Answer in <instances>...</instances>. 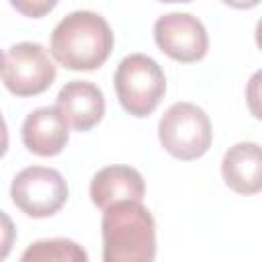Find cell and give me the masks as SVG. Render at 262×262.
Returning <instances> with one entry per match:
<instances>
[{
	"label": "cell",
	"instance_id": "obj_7",
	"mask_svg": "<svg viewBox=\"0 0 262 262\" xmlns=\"http://www.w3.org/2000/svg\"><path fill=\"white\" fill-rule=\"evenodd\" d=\"M156 45L172 59L194 63L207 55L209 35L205 25L190 12L162 14L154 25Z\"/></svg>",
	"mask_w": 262,
	"mask_h": 262
},
{
	"label": "cell",
	"instance_id": "obj_15",
	"mask_svg": "<svg viewBox=\"0 0 262 262\" xmlns=\"http://www.w3.org/2000/svg\"><path fill=\"white\" fill-rule=\"evenodd\" d=\"M6 149H8V129H6L4 117L0 113V158L6 154Z\"/></svg>",
	"mask_w": 262,
	"mask_h": 262
},
{
	"label": "cell",
	"instance_id": "obj_8",
	"mask_svg": "<svg viewBox=\"0 0 262 262\" xmlns=\"http://www.w3.org/2000/svg\"><path fill=\"white\" fill-rule=\"evenodd\" d=\"M23 143L37 156H57L63 151L70 131L68 121L57 106H41L27 115L20 127Z\"/></svg>",
	"mask_w": 262,
	"mask_h": 262
},
{
	"label": "cell",
	"instance_id": "obj_2",
	"mask_svg": "<svg viewBox=\"0 0 262 262\" xmlns=\"http://www.w3.org/2000/svg\"><path fill=\"white\" fill-rule=\"evenodd\" d=\"M156 221L147 207L123 201L102 213V262H154Z\"/></svg>",
	"mask_w": 262,
	"mask_h": 262
},
{
	"label": "cell",
	"instance_id": "obj_4",
	"mask_svg": "<svg viewBox=\"0 0 262 262\" xmlns=\"http://www.w3.org/2000/svg\"><path fill=\"white\" fill-rule=\"evenodd\" d=\"M162 147L184 162L205 156L213 141L209 115L192 102H174L158 123Z\"/></svg>",
	"mask_w": 262,
	"mask_h": 262
},
{
	"label": "cell",
	"instance_id": "obj_9",
	"mask_svg": "<svg viewBox=\"0 0 262 262\" xmlns=\"http://www.w3.org/2000/svg\"><path fill=\"white\" fill-rule=\"evenodd\" d=\"M143 194H145V180L131 166H123V164L106 166L98 170L90 180V199L100 211H106L108 207L123 201L141 203Z\"/></svg>",
	"mask_w": 262,
	"mask_h": 262
},
{
	"label": "cell",
	"instance_id": "obj_5",
	"mask_svg": "<svg viewBox=\"0 0 262 262\" xmlns=\"http://www.w3.org/2000/svg\"><path fill=\"white\" fill-rule=\"evenodd\" d=\"M12 203L29 217L43 219L55 215L68 201V182L55 168H23L10 184Z\"/></svg>",
	"mask_w": 262,
	"mask_h": 262
},
{
	"label": "cell",
	"instance_id": "obj_14",
	"mask_svg": "<svg viewBox=\"0 0 262 262\" xmlns=\"http://www.w3.org/2000/svg\"><path fill=\"white\" fill-rule=\"evenodd\" d=\"M10 4H12V8L20 10V12L27 14V16H33V18L43 16L45 12H49V10L55 6L53 0H49V2H16V0H12Z\"/></svg>",
	"mask_w": 262,
	"mask_h": 262
},
{
	"label": "cell",
	"instance_id": "obj_11",
	"mask_svg": "<svg viewBox=\"0 0 262 262\" xmlns=\"http://www.w3.org/2000/svg\"><path fill=\"white\" fill-rule=\"evenodd\" d=\"M260 145L256 141H239L231 145L221 160L225 184L237 194H256L262 190Z\"/></svg>",
	"mask_w": 262,
	"mask_h": 262
},
{
	"label": "cell",
	"instance_id": "obj_10",
	"mask_svg": "<svg viewBox=\"0 0 262 262\" xmlns=\"http://www.w3.org/2000/svg\"><path fill=\"white\" fill-rule=\"evenodd\" d=\"M55 106L76 131H88L98 125L106 108L102 90L86 80L68 82L59 90Z\"/></svg>",
	"mask_w": 262,
	"mask_h": 262
},
{
	"label": "cell",
	"instance_id": "obj_12",
	"mask_svg": "<svg viewBox=\"0 0 262 262\" xmlns=\"http://www.w3.org/2000/svg\"><path fill=\"white\" fill-rule=\"evenodd\" d=\"M18 262H88V254L74 239L51 237L27 246Z\"/></svg>",
	"mask_w": 262,
	"mask_h": 262
},
{
	"label": "cell",
	"instance_id": "obj_6",
	"mask_svg": "<svg viewBox=\"0 0 262 262\" xmlns=\"http://www.w3.org/2000/svg\"><path fill=\"white\" fill-rule=\"evenodd\" d=\"M57 76L55 63L41 43H14L4 59L2 82L14 96H35L45 92Z\"/></svg>",
	"mask_w": 262,
	"mask_h": 262
},
{
	"label": "cell",
	"instance_id": "obj_16",
	"mask_svg": "<svg viewBox=\"0 0 262 262\" xmlns=\"http://www.w3.org/2000/svg\"><path fill=\"white\" fill-rule=\"evenodd\" d=\"M2 68H4V53L0 51V74H2Z\"/></svg>",
	"mask_w": 262,
	"mask_h": 262
},
{
	"label": "cell",
	"instance_id": "obj_1",
	"mask_svg": "<svg viewBox=\"0 0 262 262\" xmlns=\"http://www.w3.org/2000/svg\"><path fill=\"white\" fill-rule=\"evenodd\" d=\"M113 43L115 37L104 16L92 10H74L53 27L49 49L63 68L90 72L108 59Z\"/></svg>",
	"mask_w": 262,
	"mask_h": 262
},
{
	"label": "cell",
	"instance_id": "obj_3",
	"mask_svg": "<svg viewBox=\"0 0 262 262\" xmlns=\"http://www.w3.org/2000/svg\"><path fill=\"white\" fill-rule=\"evenodd\" d=\"M115 92L121 106L133 117L151 115L166 94L164 70L145 53H131L115 70Z\"/></svg>",
	"mask_w": 262,
	"mask_h": 262
},
{
	"label": "cell",
	"instance_id": "obj_13",
	"mask_svg": "<svg viewBox=\"0 0 262 262\" xmlns=\"http://www.w3.org/2000/svg\"><path fill=\"white\" fill-rule=\"evenodd\" d=\"M14 239H16L14 221H12L4 211H0V262L12 252Z\"/></svg>",
	"mask_w": 262,
	"mask_h": 262
}]
</instances>
